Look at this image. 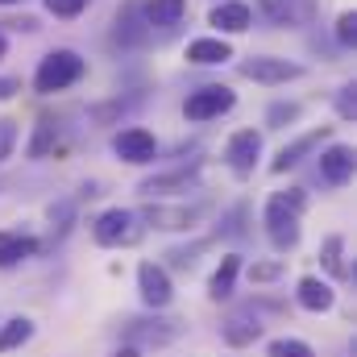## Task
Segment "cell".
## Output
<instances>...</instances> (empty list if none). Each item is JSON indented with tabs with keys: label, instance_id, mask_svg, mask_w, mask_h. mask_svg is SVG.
<instances>
[{
	"label": "cell",
	"instance_id": "obj_26",
	"mask_svg": "<svg viewBox=\"0 0 357 357\" xmlns=\"http://www.w3.org/2000/svg\"><path fill=\"white\" fill-rule=\"evenodd\" d=\"M341 250H345V241L333 233V237L324 241V266L333 270V274H349V270H345V262H341Z\"/></svg>",
	"mask_w": 357,
	"mask_h": 357
},
{
	"label": "cell",
	"instance_id": "obj_29",
	"mask_svg": "<svg viewBox=\"0 0 357 357\" xmlns=\"http://www.w3.org/2000/svg\"><path fill=\"white\" fill-rule=\"evenodd\" d=\"M337 42L341 46H357V17L354 13H341L337 17Z\"/></svg>",
	"mask_w": 357,
	"mask_h": 357
},
{
	"label": "cell",
	"instance_id": "obj_35",
	"mask_svg": "<svg viewBox=\"0 0 357 357\" xmlns=\"http://www.w3.org/2000/svg\"><path fill=\"white\" fill-rule=\"evenodd\" d=\"M112 357H142V349H137V345H121Z\"/></svg>",
	"mask_w": 357,
	"mask_h": 357
},
{
	"label": "cell",
	"instance_id": "obj_34",
	"mask_svg": "<svg viewBox=\"0 0 357 357\" xmlns=\"http://www.w3.org/2000/svg\"><path fill=\"white\" fill-rule=\"evenodd\" d=\"M17 91H21V84H17V79H8V75L0 79V100H8V96H17Z\"/></svg>",
	"mask_w": 357,
	"mask_h": 357
},
{
	"label": "cell",
	"instance_id": "obj_20",
	"mask_svg": "<svg viewBox=\"0 0 357 357\" xmlns=\"http://www.w3.org/2000/svg\"><path fill=\"white\" fill-rule=\"evenodd\" d=\"M142 13H146V25L171 29V25H178L187 17V0H146Z\"/></svg>",
	"mask_w": 357,
	"mask_h": 357
},
{
	"label": "cell",
	"instance_id": "obj_19",
	"mask_svg": "<svg viewBox=\"0 0 357 357\" xmlns=\"http://www.w3.org/2000/svg\"><path fill=\"white\" fill-rule=\"evenodd\" d=\"M220 337H225V345L245 349V345H254V341L262 337V324H258V316H254V320H250V316H229V320L220 324Z\"/></svg>",
	"mask_w": 357,
	"mask_h": 357
},
{
	"label": "cell",
	"instance_id": "obj_21",
	"mask_svg": "<svg viewBox=\"0 0 357 357\" xmlns=\"http://www.w3.org/2000/svg\"><path fill=\"white\" fill-rule=\"evenodd\" d=\"M237 270H241V258H237V254H225V258H220V266H216V274L208 278V295H212L216 303L233 295V282H237Z\"/></svg>",
	"mask_w": 357,
	"mask_h": 357
},
{
	"label": "cell",
	"instance_id": "obj_2",
	"mask_svg": "<svg viewBox=\"0 0 357 357\" xmlns=\"http://www.w3.org/2000/svg\"><path fill=\"white\" fill-rule=\"evenodd\" d=\"M84 71H88V67H84V59H79L75 50H50V54L42 59L38 75H33V88L42 91V96H54V91L79 84Z\"/></svg>",
	"mask_w": 357,
	"mask_h": 357
},
{
	"label": "cell",
	"instance_id": "obj_6",
	"mask_svg": "<svg viewBox=\"0 0 357 357\" xmlns=\"http://www.w3.org/2000/svg\"><path fill=\"white\" fill-rule=\"evenodd\" d=\"M112 150H116V158H125V162H133V167H146V162H154L158 158V142H154V133L150 129H121L116 137H112Z\"/></svg>",
	"mask_w": 357,
	"mask_h": 357
},
{
	"label": "cell",
	"instance_id": "obj_12",
	"mask_svg": "<svg viewBox=\"0 0 357 357\" xmlns=\"http://www.w3.org/2000/svg\"><path fill=\"white\" fill-rule=\"evenodd\" d=\"M199 175V162H191V167H178V171H167V175H150L142 178V195H171V191H187L191 183Z\"/></svg>",
	"mask_w": 357,
	"mask_h": 357
},
{
	"label": "cell",
	"instance_id": "obj_22",
	"mask_svg": "<svg viewBox=\"0 0 357 357\" xmlns=\"http://www.w3.org/2000/svg\"><path fill=\"white\" fill-rule=\"evenodd\" d=\"M38 254V241L33 237H21V233H4L0 229V270L4 266H17L21 258Z\"/></svg>",
	"mask_w": 357,
	"mask_h": 357
},
{
	"label": "cell",
	"instance_id": "obj_30",
	"mask_svg": "<svg viewBox=\"0 0 357 357\" xmlns=\"http://www.w3.org/2000/svg\"><path fill=\"white\" fill-rule=\"evenodd\" d=\"M84 4L88 0H46V13H54V17H79Z\"/></svg>",
	"mask_w": 357,
	"mask_h": 357
},
{
	"label": "cell",
	"instance_id": "obj_4",
	"mask_svg": "<svg viewBox=\"0 0 357 357\" xmlns=\"http://www.w3.org/2000/svg\"><path fill=\"white\" fill-rule=\"evenodd\" d=\"M237 104V96L229 88H220V84H208V88L191 91L187 96V104H183V116L187 121H212V116H220V112H229Z\"/></svg>",
	"mask_w": 357,
	"mask_h": 357
},
{
	"label": "cell",
	"instance_id": "obj_17",
	"mask_svg": "<svg viewBox=\"0 0 357 357\" xmlns=\"http://www.w3.org/2000/svg\"><path fill=\"white\" fill-rule=\"evenodd\" d=\"M324 133H328V129H320V133H303L299 142L282 146V150H278V158L270 162V171H274V175H287L291 167H299V162H303V158H307V154H312V150L320 146V137H324Z\"/></svg>",
	"mask_w": 357,
	"mask_h": 357
},
{
	"label": "cell",
	"instance_id": "obj_28",
	"mask_svg": "<svg viewBox=\"0 0 357 357\" xmlns=\"http://www.w3.org/2000/svg\"><path fill=\"white\" fill-rule=\"evenodd\" d=\"M71 216H75V204H71V199H59V204L50 208V225H59V237L71 229Z\"/></svg>",
	"mask_w": 357,
	"mask_h": 357
},
{
	"label": "cell",
	"instance_id": "obj_7",
	"mask_svg": "<svg viewBox=\"0 0 357 357\" xmlns=\"http://www.w3.org/2000/svg\"><path fill=\"white\" fill-rule=\"evenodd\" d=\"M225 158H229V167H233V175H254V167H258V158H262V133H254V129H241V133H233L229 137V150H225Z\"/></svg>",
	"mask_w": 357,
	"mask_h": 357
},
{
	"label": "cell",
	"instance_id": "obj_36",
	"mask_svg": "<svg viewBox=\"0 0 357 357\" xmlns=\"http://www.w3.org/2000/svg\"><path fill=\"white\" fill-rule=\"evenodd\" d=\"M4 50H8V42H4V33H0V59H4Z\"/></svg>",
	"mask_w": 357,
	"mask_h": 357
},
{
	"label": "cell",
	"instance_id": "obj_1",
	"mask_svg": "<svg viewBox=\"0 0 357 357\" xmlns=\"http://www.w3.org/2000/svg\"><path fill=\"white\" fill-rule=\"evenodd\" d=\"M307 208V195L299 187H287L278 195H270L266 204V237L278 254H291L299 245V212Z\"/></svg>",
	"mask_w": 357,
	"mask_h": 357
},
{
	"label": "cell",
	"instance_id": "obj_9",
	"mask_svg": "<svg viewBox=\"0 0 357 357\" xmlns=\"http://www.w3.org/2000/svg\"><path fill=\"white\" fill-rule=\"evenodd\" d=\"M137 291H142V299L158 312V307H167L171 299H175V291H171V274L162 266H154V262H142L137 266Z\"/></svg>",
	"mask_w": 357,
	"mask_h": 357
},
{
	"label": "cell",
	"instance_id": "obj_3",
	"mask_svg": "<svg viewBox=\"0 0 357 357\" xmlns=\"http://www.w3.org/2000/svg\"><path fill=\"white\" fill-rule=\"evenodd\" d=\"M91 237H96L100 245H137V241H142V225H137L133 212L108 208V212L91 225Z\"/></svg>",
	"mask_w": 357,
	"mask_h": 357
},
{
	"label": "cell",
	"instance_id": "obj_18",
	"mask_svg": "<svg viewBox=\"0 0 357 357\" xmlns=\"http://www.w3.org/2000/svg\"><path fill=\"white\" fill-rule=\"evenodd\" d=\"M299 307H307V312H328L333 303H337V291L324 282V278H316V274H307V278H299Z\"/></svg>",
	"mask_w": 357,
	"mask_h": 357
},
{
	"label": "cell",
	"instance_id": "obj_31",
	"mask_svg": "<svg viewBox=\"0 0 357 357\" xmlns=\"http://www.w3.org/2000/svg\"><path fill=\"white\" fill-rule=\"evenodd\" d=\"M13 146H17V121L4 116V121H0V162L13 154Z\"/></svg>",
	"mask_w": 357,
	"mask_h": 357
},
{
	"label": "cell",
	"instance_id": "obj_27",
	"mask_svg": "<svg viewBox=\"0 0 357 357\" xmlns=\"http://www.w3.org/2000/svg\"><path fill=\"white\" fill-rule=\"evenodd\" d=\"M295 116H299V104H270V112H266L270 129H282V125H291Z\"/></svg>",
	"mask_w": 357,
	"mask_h": 357
},
{
	"label": "cell",
	"instance_id": "obj_15",
	"mask_svg": "<svg viewBox=\"0 0 357 357\" xmlns=\"http://www.w3.org/2000/svg\"><path fill=\"white\" fill-rule=\"evenodd\" d=\"M208 21H212L216 29H225V33H245L250 21H254V13H250V4H241V0H225V4L212 8Z\"/></svg>",
	"mask_w": 357,
	"mask_h": 357
},
{
	"label": "cell",
	"instance_id": "obj_8",
	"mask_svg": "<svg viewBox=\"0 0 357 357\" xmlns=\"http://www.w3.org/2000/svg\"><path fill=\"white\" fill-rule=\"evenodd\" d=\"M121 337L129 345H171L178 337V320H125Z\"/></svg>",
	"mask_w": 357,
	"mask_h": 357
},
{
	"label": "cell",
	"instance_id": "obj_5",
	"mask_svg": "<svg viewBox=\"0 0 357 357\" xmlns=\"http://www.w3.org/2000/svg\"><path fill=\"white\" fill-rule=\"evenodd\" d=\"M241 75L245 79H254V84H287V79H299L303 75V67L299 63H287V59H270V54H254V59H245L241 63Z\"/></svg>",
	"mask_w": 357,
	"mask_h": 357
},
{
	"label": "cell",
	"instance_id": "obj_33",
	"mask_svg": "<svg viewBox=\"0 0 357 357\" xmlns=\"http://www.w3.org/2000/svg\"><path fill=\"white\" fill-rule=\"evenodd\" d=\"M354 84H349V88H341V96H337V112H341V116H345V121H354L357 116V96H354Z\"/></svg>",
	"mask_w": 357,
	"mask_h": 357
},
{
	"label": "cell",
	"instance_id": "obj_24",
	"mask_svg": "<svg viewBox=\"0 0 357 357\" xmlns=\"http://www.w3.org/2000/svg\"><path fill=\"white\" fill-rule=\"evenodd\" d=\"M54 137H59V121H54V116H42V121H38V133H33V142H29V158H42V154L54 146Z\"/></svg>",
	"mask_w": 357,
	"mask_h": 357
},
{
	"label": "cell",
	"instance_id": "obj_23",
	"mask_svg": "<svg viewBox=\"0 0 357 357\" xmlns=\"http://www.w3.org/2000/svg\"><path fill=\"white\" fill-rule=\"evenodd\" d=\"M29 337H33V320H25V316H13V320H4V324H0V354H8V349H21Z\"/></svg>",
	"mask_w": 357,
	"mask_h": 357
},
{
	"label": "cell",
	"instance_id": "obj_32",
	"mask_svg": "<svg viewBox=\"0 0 357 357\" xmlns=\"http://www.w3.org/2000/svg\"><path fill=\"white\" fill-rule=\"evenodd\" d=\"M278 274H282V262H254L250 266V278L254 282H274Z\"/></svg>",
	"mask_w": 357,
	"mask_h": 357
},
{
	"label": "cell",
	"instance_id": "obj_11",
	"mask_svg": "<svg viewBox=\"0 0 357 357\" xmlns=\"http://www.w3.org/2000/svg\"><path fill=\"white\" fill-rule=\"evenodd\" d=\"M121 46H142L146 38H150V25H146V13H142V4L137 0H129V4H121V13H116V33H112Z\"/></svg>",
	"mask_w": 357,
	"mask_h": 357
},
{
	"label": "cell",
	"instance_id": "obj_13",
	"mask_svg": "<svg viewBox=\"0 0 357 357\" xmlns=\"http://www.w3.org/2000/svg\"><path fill=\"white\" fill-rule=\"evenodd\" d=\"M137 220H146V225H154V229L175 233V229H191V225L199 220V208H162V204H154V208H146Z\"/></svg>",
	"mask_w": 357,
	"mask_h": 357
},
{
	"label": "cell",
	"instance_id": "obj_10",
	"mask_svg": "<svg viewBox=\"0 0 357 357\" xmlns=\"http://www.w3.org/2000/svg\"><path fill=\"white\" fill-rule=\"evenodd\" d=\"M258 4H262V13L270 21L282 25V29H299V25H307L316 17V0H258Z\"/></svg>",
	"mask_w": 357,
	"mask_h": 357
},
{
	"label": "cell",
	"instance_id": "obj_16",
	"mask_svg": "<svg viewBox=\"0 0 357 357\" xmlns=\"http://www.w3.org/2000/svg\"><path fill=\"white\" fill-rule=\"evenodd\" d=\"M229 59H233V46L225 38H195L187 46V63H195V67H216V63H229Z\"/></svg>",
	"mask_w": 357,
	"mask_h": 357
},
{
	"label": "cell",
	"instance_id": "obj_25",
	"mask_svg": "<svg viewBox=\"0 0 357 357\" xmlns=\"http://www.w3.org/2000/svg\"><path fill=\"white\" fill-rule=\"evenodd\" d=\"M266 357H316V349H312L307 341H295V337H278V341H270Z\"/></svg>",
	"mask_w": 357,
	"mask_h": 357
},
{
	"label": "cell",
	"instance_id": "obj_14",
	"mask_svg": "<svg viewBox=\"0 0 357 357\" xmlns=\"http://www.w3.org/2000/svg\"><path fill=\"white\" fill-rule=\"evenodd\" d=\"M320 175H324V183H333V187L349 183L354 178V150L349 146H328L320 154Z\"/></svg>",
	"mask_w": 357,
	"mask_h": 357
},
{
	"label": "cell",
	"instance_id": "obj_37",
	"mask_svg": "<svg viewBox=\"0 0 357 357\" xmlns=\"http://www.w3.org/2000/svg\"><path fill=\"white\" fill-rule=\"evenodd\" d=\"M0 4H17V0H0Z\"/></svg>",
	"mask_w": 357,
	"mask_h": 357
}]
</instances>
